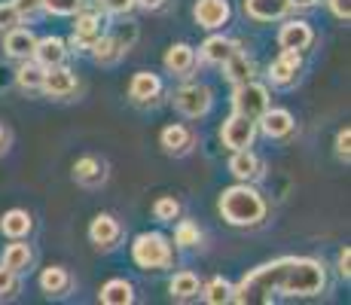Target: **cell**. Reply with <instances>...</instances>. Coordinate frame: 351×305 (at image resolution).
I'll list each match as a JSON object with an SVG mask.
<instances>
[{"label":"cell","mask_w":351,"mask_h":305,"mask_svg":"<svg viewBox=\"0 0 351 305\" xmlns=\"http://www.w3.org/2000/svg\"><path fill=\"white\" fill-rule=\"evenodd\" d=\"M34 46H37V34H34L31 28H10L3 34V52L10 58H16V61H25V58H31L34 56Z\"/></svg>","instance_id":"cell-15"},{"label":"cell","mask_w":351,"mask_h":305,"mask_svg":"<svg viewBox=\"0 0 351 305\" xmlns=\"http://www.w3.org/2000/svg\"><path fill=\"white\" fill-rule=\"evenodd\" d=\"M290 3H293V6H302V10H306V6H315L318 0H290Z\"/></svg>","instance_id":"cell-44"},{"label":"cell","mask_w":351,"mask_h":305,"mask_svg":"<svg viewBox=\"0 0 351 305\" xmlns=\"http://www.w3.org/2000/svg\"><path fill=\"white\" fill-rule=\"evenodd\" d=\"M119 235H123V226H119V220L113 214H98L89 223V241L101 250H110L119 241Z\"/></svg>","instance_id":"cell-12"},{"label":"cell","mask_w":351,"mask_h":305,"mask_svg":"<svg viewBox=\"0 0 351 305\" xmlns=\"http://www.w3.org/2000/svg\"><path fill=\"white\" fill-rule=\"evenodd\" d=\"M153 217L159 223H174L180 217V202L174 195H162V199L153 202Z\"/></svg>","instance_id":"cell-33"},{"label":"cell","mask_w":351,"mask_h":305,"mask_svg":"<svg viewBox=\"0 0 351 305\" xmlns=\"http://www.w3.org/2000/svg\"><path fill=\"white\" fill-rule=\"evenodd\" d=\"M199 241H202V229L195 226L193 220H180L178 226H174V244L178 247H199Z\"/></svg>","instance_id":"cell-32"},{"label":"cell","mask_w":351,"mask_h":305,"mask_svg":"<svg viewBox=\"0 0 351 305\" xmlns=\"http://www.w3.org/2000/svg\"><path fill=\"white\" fill-rule=\"evenodd\" d=\"M348 266H351V250L342 247V250H339V275L346 278V281L351 278V269H348Z\"/></svg>","instance_id":"cell-41"},{"label":"cell","mask_w":351,"mask_h":305,"mask_svg":"<svg viewBox=\"0 0 351 305\" xmlns=\"http://www.w3.org/2000/svg\"><path fill=\"white\" fill-rule=\"evenodd\" d=\"M235 43L232 40H226L223 34H214V37H208L205 43H202V58L208 61V64H223V61L232 56Z\"/></svg>","instance_id":"cell-30"},{"label":"cell","mask_w":351,"mask_h":305,"mask_svg":"<svg viewBox=\"0 0 351 305\" xmlns=\"http://www.w3.org/2000/svg\"><path fill=\"white\" fill-rule=\"evenodd\" d=\"M162 3H165V0H134V6H141V10H150V12L162 10Z\"/></svg>","instance_id":"cell-42"},{"label":"cell","mask_w":351,"mask_h":305,"mask_svg":"<svg viewBox=\"0 0 351 305\" xmlns=\"http://www.w3.org/2000/svg\"><path fill=\"white\" fill-rule=\"evenodd\" d=\"M71 287H73V278L62 266H49V269H43V272H40V290H43L46 296H52V300H62V296H67V293H71Z\"/></svg>","instance_id":"cell-20"},{"label":"cell","mask_w":351,"mask_h":305,"mask_svg":"<svg viewBox=\"0 0 351 305\" xmlns=\"http://www.w3.org/2000/svg\"><path fill=\"white\" fill-rule=\"evenodd\" d=\"M336 156H339L342 162L351 159V128L348 125L336 132Z\"/></svg>","instance_id":"cell-38"},{"label":"cell","mask_w":351,"mask_h":305,"mask_svg":"<svg viewBox=\"0 0 351 305\" xmlns=\"http://www.w3.org/2000/svg\"><path fill=\"white\" fill-rule=\"evenodd\" d=\"M202 300H205L208 305H226L232 302V284L226 281V278H211L208 284H202Z\"/></svg>","instance_id":"cell-31"},{"label":"cell","mask_w":351,"mask_h":305,"mask_svg":"<svg viewBox=\"0 0 351 305\" xmlns=\"http://www.w3.org/2000/svg\"><path fill=\"white\" fill-rule=\"evenodd\" d=\"M162 64H165L168 73H174V77H190L193 67H195V49L190 43H174L168 46L165 58H162Z\"/></svg>","instance_id":"cell-17"},{"label":"cell","mask_w":351,"mask_h":305,"mask_svg":"<svg viewBox=\"0 0 351 305\" xmlns=\"http://www.w3.org/2000/svg\"><path fill=\"white\" fill-rule=\"evenodd\" d=\"M211 104H214V95H211L208 86H202V83H186V86H180V89L174 92V110H178L180 117H186V119L208 117Z\"/></svg>","instance_id":"cell-4"},{"label":"cell","mask_w":351,"mask_h":305,"mask_svg":"<svg viewBox=\"0 0 351 305\" xmlns=\"http://www.w3.org/2000/svg\"><path fill=\"white\" fill-rule=\"evenodd\" d=\"M89 52L98 64H117L125 49H123V43H119V37H113V34H98V37L92 40Z\"/></svg>","instance_id":"cell-23"},{"label":"cell","mask_w":351,"mask_h":305,"mask_svg":"<svg viewBox=\"0 0 351 305\" xmlns=\"http://www.w3.org/2000/svg\"><path fill=\"white\" fill-rule=\"evenodd\" d=\"M327 287V272L312 256H281L266 266H256L251 275L232 284V302H269L275 293L281 296H318Z\"/></svg>","instance_id":"cell-1"},{"label":"cell","mask_w":351,"mask_h":305,"mask_svg":"<svg viewBox=\"0 0 351 305\" xmlns=\"http://www.w3.org/2000/svg\"><path fill=\"white\" fill-rule=\"evenodd\" d=\"M34 61L40 67H56V64H64L67 58V43L62 37H37V46H34Z\"/></svg>","instance_id":"cell-19"},{"label":"cell","mask_w":351,"mask_h":305,"mask_svg":"<svg viewBox=\"0 0 351 305\" xmlns=\"http://www.w3.org/2000/svg\"><path fill=\"white\" fill-rule=\"evenodd\" d=\"M43 71L46 67H40L34 58H25L22 64L16 67V86L22 92H40V83H43Z\"/></svg>","instance_id":"cell-29"},{"label":"cell","mask_w":351,"mask_h":305,"mask_svg":"<svg viewBox=\"0 0 351 305\" xmlns=\"http://www.w3.org/2000/svg\"><path fill=\"white\" fill-rule=\"evenodd\" d=\"M98 300L104 305H132L134 302V287L125 278H110V281L101 287Z\"/></svg>","instance_id":"cell-25"},{"label":"cell","mask_w":351,"mask_h":305,"mask_svg":"<svg viewBox=\"0 0 351 305\" xmlns=\"http://www.w3.org/2000/svg\"><path fill=\"white\" fill-rule=\"evenodd\" d=\"M256 122H260L263 134H266V138H272V141L290 138V134H293V128H296L293 113L285 110V107H266V113H263Z\"/></svg>","instance_id":"cell-10"},{"label":"cell","mask_w":351,"mask_h":305,"mask_svg":"<svg viewBox=\"0 0 351 305\" xmlns=\"http://www.w3.org/2000/svg\"><path fill=\"white\" fill-rule=\"evenodd\" d=\"M12 6H16V12H19V19H28V22H34V19H40L43 16V3L40 0H10Z\"/></svg>","instance_id":"cell-36"},{"label":"cell","mask_w":351,"mask_h":305,"mask_svg":"<svg viewBox=\"0 0 351 305\" xmlns=\"http://www.w3.org/2000/svg\"><path fill=\"white\" fill-rule=\"evenodd\" d=\"M159 144H162V150H165L168 156H184V153L193 150L195 134H193V128L180 125V122H171V125L162 128Z\"/></svg>","instance_id":"cell-13"},{"label":"cell","mask_w":351,"mask_h":305,"mask_svg":"<svg viewBox=\"0 0 351 305\" xmlns=\"http://www.w3.org/2000/svg\"><path fill=\"white\" fill-rule=\"evenodd\" d=\"M312 43H315V31H312V25H308V22L293 19V22L281 25V31H278V46H281V49L306 52Z\"/></svg>","instance_id":"cell-11"},{"label":"cell","mask_w":351,"mask_h":305,"mask_svg":"<svg viewBox=\"0 0 351 305\" xmlns=\"http://www.w3.org/2000/svg\"><path fill=\"white\" fill-rule=\"evenodd\" d=\"M293 10L290 0H245V12L254 22H278Z\"/></svg>","instance_id":"cell-18"},{"label":"cell","mask_w":351,"mask_h":305,"mask_svg":"<svg viewBox=\"0 0 351 305\" xmlns=\"http://www.w3.org/2000/svg\"><path fill=\"white\" fill-rule=\"evenodd\" d=\"M73 180L80 186H98L104 180V165H101L95 156H83V159L73 162Z\"/></svg>","instance_id":"cell-26"},{"label":"cell","mask_w":351,"mask_h":305,"mask_svg":"<svg viewBox=\"0 0 351 305\" xmlns=\"http://www.w3.org/2000/svg\"><path fill=\"white\" fill-rule=\"evenodd\" d=\"M229 174L241 183H251L263 174V162L251 147L247 150H232V159H229Z\"/></svg>","instance_id":"cell-16"},{"label":"cell","mask_w":351,"mask_h":305,"mask_svg":"<svg viewBox=\"0 0 351 305\" xmlns=\"http://www.w3.org/2000/svg\"><path fill=\"white\" fill-rule=\"evenodd\" d=\"M40 92L49 95V98H71L77 92V77H73L71 67L56 64L43 71V83H40Z\"/></svg>","instance_id":"cell-9"},{"label":"cell","mask_w":351,"mask_h":305,"mask_svg":"<svg viewBox=\"0 0 351 305\" xmlns=\"http://www.w3.org/2000/svg\"><path fill=\"white\" fill-rule=\"evenodd\" d=\"M6 144H10V132L0 125V153H6Z\"/></svg>","instance_id":"cell-43"},{"label":"cell","mask_w":351,"mask_h":305,"mask_svg":"<svg viewBox=\"0 0 351 305\" xmlns=\"http://www.w3.org/2000/svg\"><path fill=\"white\" fill-rule=\"evenodd\" d=\"M159 95H162V80L153 71H138L132 77V83H128V98L134 104H153Z\"/></svg>","instance_id":"cell-14"},{"label":"cell","mask_w":351,"mask_h":305,"mask_svg":"<svg viewBox=\"0 0 351 305\" xmlns=\"http://www.w3.org/2000/svg\"><path fill=\"white\" fill-rule=\"evenodd\" d=\"M31 229H34V220L22 208H12V211H6L0 217V232H3L6 239H28Z\"/></svg>","instance_id":"cell-24"},{"label":"cell","mask_w":351,"mask_h":305,"mask_svg":"<svg viewBox=\"0 0 351 305\" xmlns=\"http://www.w3.org/2000/svg\"><path fill=\"white\" fill-rule=\"evenodd\" d=\"M266 107H269V89L263 83L247 80V83L235 86V92H232V110L235 113H241V117L256 122L263 113H266Z\"/></svg>","instance_id":"cell-5"},{"label":"cell","mask_w":351,"mask_h":305,"mask_svg":"<svg viewBox=\"0 0 351 305\" xmlns=\"http://www.w3.org/2000/svg\"><path fill=\"white\" fill-rule=\"evenodd\" d=\"M220 214L229 226L235 229H254L266 220V199L251 186V183H235L220 193V202H217Z\"/></svg>","instance_id":"cell-2"},{"label":"cell","mask_w":351,"mask_h":305,"mask_svg":"<svg viewBox=\"0 0 351 305\" xmlns=\"http://www.w3.org/2000/svg\"><path fill=\"white\" fill-rule=\"evenodd\" d=\"M16 293H19V272L0 266V300H10Z\"/></svg>","instance_id":"cell-35"},{"label":"cell","mask_w":351,"mask_h":305,"mask_svg":"<svg viewBox=\"0 0 351 305\" xmlns=\"http://www.w3.org/2000/svg\"><path fill=\"white\" fill-rule=\"evenodd\" d=\"M254 138H256V122L241 117V113H232L220 128V144L226 150H247V147H254Z\"/></svg>","instance_id":"cell-6"},{"label":"cell","mask_w":351,"mask_h":305,"mask_svg":"<svg viewBox=\"0 0 351 305\" xmlns=\"http://www.w3.org/2000/svg\"><path fill=\"white\" fill-rule=\"evenodd\" d=\"M0 266L12 269V272H19V275L28 272V269L34 266V250H31V244H25V239H12V244H6Z\"/></svg>","instance_id":"cell-21"},{"label":"cell","mask_w":351,"mask_h":305,"mask_svg":"<svg viewBox=\"0 0 351 305\" xmlns=\"http://www.w3.org/2000/svg\"><path fill=\"white\" fill-rule=\"evenodd\" d=\"M132 260L144 272H162L171 266V244L159 232H141L132 241Z\"/></svg>","instance_id":"cell-3"},{"label":"cell","mask_w":351,"mask_h":305,"mask_svg":"<svg viewBox=\"0 0 351 305\" xmlns=\"http://www.w3.org/2000/svg\"><path fill=\"white\" fill-rule=\"evenodd\" d=\"M229 16H232L229 0H195V6H193L195 25H199V28H205V31L223 28V25L229 22Z\"/></svg>","instance_id":"cell-8"},{"label":"cell","mask_w":351,"mask_h":305,"mask_svg":"<svg viewBox=\"0 0 351 305\" xmlns=\"http://www.w3.org/2000/svg\"><path fill=\"white\" fill-rule=\"evenodd\" d=\"M101 34V16L98 12H92V10H80V12H73V37H80L83 43H89L92 46V40H95Z\"/></svg>","instance_id":"cell-27"},{"label":"cell","mask_w":351,"mask_h":305,"mask_svg":"<svg viewBox=\"0 0 351 305\" xmlns=\"http://www.w3.org/2000/svg\"><path fill=\"white\" fill-rule=\"evenodd\" d=\"M16 25H22L16 6H12V3H0V34H6L10 28H16Z\"/></svg>","instance_id":"cell-37"},{"label":"cell","mask_w":351,"mask_h":305,"mask_svg":"<svg viewBox=\"0 0 351 305\" xmlns=\"http://www.w3.org/2000/svg\"><path fill=\"white\" fill-rule=\"evenodd\" d=\"M220 67H223L226 80H229L232 86H241V83H247V80H254V77H256L254 61L247 58L245 52H239V49H232V56H229Z\"/></svg>","instance_id":"cell-22"},{"label":"cell","mask_w":351,"mask_h":305,"mask_svg":"<svg viewBox=\"0 0 351 305\" xmlns=\"http://www.w3.org/2000/svg\"><path fill=\"white\" fill-rule=\"evenodd\" d=\"M302 71V52H293V49H281V56L269 64V83L278 86V89H290L296 83Z\"/></svg>","instance_id":"cell-7"},{"label":"cell","mask_w":351,"mask_h":305,"mask_svg":"<svg viewBox=\"0 0 351 305\" xmlns=\"http://www.w3.org/2000/svg\"><path fill=\"white\" fill-rule=\"evenodd\" d=\"M168 290H171L174 300L190 302V300H195V296L202 293V281L193 272H178L171 281H168Z\"/></svg>","instance_id":"cell-28"},{"label":"cell","mask_w":351,"mask_h":305,"mask_svg":"<svg viewBox=\"0 0 351 305\" xmlns=\"http://www.w3.org/2000/svg\"><path fill=\"white\" fill-rule=\"evenodd\" d=\"M101 6L107 12H113V16H125V12L134 10V0H101Z\"/></svg>","instance_id":"cell-39"},{"label":"cell","mask_w":351,"mask_h":305,"mask_svg":"<svg viewBox=\"0 0 351 305\" xmlns=\"http://www.w3.org/2000/svg\"><path fill=\"white\" fill-rule=\"evenodd\" d=\"M43 3V12H52V16H73L86 6V0H40Z\"/></svg>","instance_id":"cell-34"},{"label":"cell","mask_w":351,"mask_h":305,"mask_svg":"<svg viewBox=\"0 0 351 305\" xmlns=\"http://www.w3.org/2000/svg\"><path fill=\"white\" fill-rule=\"evenodd\" d=\"M327 6H330V12H333L339 22H348L351 19V0H327Z\"/></svg>","instance_id":"cell-40"}]
</instances>
